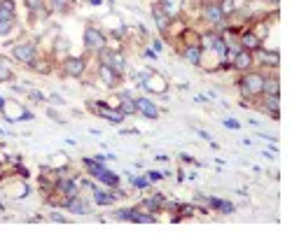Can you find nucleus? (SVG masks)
<instances>
[{
  "label": "nucleus",
  "mask_w": 292,
  "mask_h": 233,
  "mask_svg": "<svg viewBox=\"0 0 292 233\" xmlns=\"http://www.w3.org/2000/svg\"><path fill=\"white\" fill-rule=\"evenodd\" d=\"M131 182H133V187H136V189H147V187H150V179H147V177H133Z\"/></svg>",
  "instance_id": "nucleus-32"
},
{
  "label": "nucleus",
  "mask_w": 292,
  "mask_h": 233,
  "mask_svg": "<svg viewBox=\"0 0 292 233\" xmlns=\"http://www.w3.org/2000/svg\"><path fill=\"white\" fill-rule=\"evenodd\" d=\"M239 47L241 49H246V52H253V54H255L257 49H262V40H259L253 30H246V33L239 37Z\"/></svg>",
  "instance_id": "nucleus-12"
},
{
  "label": "nucleus",
  "mask_w": 292,
  "mask_h": 233,
  "mask_svg": "<svg viewBox=\"0 0 292 233\" xmlns=\"http://www.w3.org/2000/svg\"><path fill=\"white\" fill-rule=\"evenodd\" d=\"M87 70V61L80 58V56H68L66 61H63V72L68 75V77H82Z\"/></svg>",
  "instance_id": "nucleus-6"
},
{
  "label": "nucleus",
  "mask_w": 292,
  "mask_h": 233,
  "mask_svg": "<svg viewBox=\"0 0 292 233\" xmlns=\"http://www.w3.org/2000/svg\"><path fill=\"white\" fill-rule=\"evenodd\" d=\"M101 63H106V65H110L112 70H117V72H122L126 68V58L122 56V52H110L108 47H103L101 52Z\"/></svg>",
  "instance_id": "nucleus-3"
},
{
  "label": "nucleus",
  "mask_w": 292,
  "mask_h": 233,
  "mask_svg": "<svg viewBox=\"0 0 292 233\" xmlns=\"http://www.w3.org/2000/svg\"><path fill=\"white\" fill-rule=\"evenodd\" d=\"M98 179H101V182H103V184H106V187H110V189H115V187H119V177H117L115 173H110L106 168V171L101 173V175H98Z\"/></svg>",
  "instance_id": "nucleus-27"
},
{
  "label": "nucleus",
  "mask_w": 292,
  "mask_h": 233,
  "mask_svg": "<svg viewBox=\"0 0 292 233\" xmlns=\"http://www.w3.org/2000/svg\"><path fill=\"white\" fill-rule=\"evenodd\" d=\"M185 61L192 63V65H201V61H204V49L199 45L185 47Z\"/></svg>",
  "instance_id": "nucleus-16"
},
{
  "label": "nucleus",
  "mask_w": 292,
  "mask_h": 233,
  "mask_svg": "<svg viewBox=\"0 0 292 233\" xmlns=\"http://www.w3.org/2000/svg\"><path fill=\"white\" fill-rule=\"evenodd\" d=\"M63 207H68V210L75 212V215H89V205L87 203H82V201H77V196L63 201Z\"/></svg>",
  "instance_id": "nucleus-21"
},
{
  "label": "nucleus",
  "mask_w": 292,
  "mask_h": 233,
  "mask_svg": "<svg viewBox=\"0 0 292 233\" xmlns=\"http://www.w3.org/2000/svg\"><path fill=\"white\" fill-rule=\"evenodd\" d=\"M136 112H141L147 119H157L159 116V108L152 103L150 98H136Z\"/></svg>",
  "instance_id": "nucleus-14"
},
{
  "label": "nucleus",
  "mask_w": 292,
  "mask_h": 233,
  "mask_svg": "<svg viewBox=\"0 0 292 233\" xmlns=\"http://www.w3.org/2000/svg\"><path fill=\"white\" fill-rule=\"evenodd\" d=\"M161 9L166 12L168 19H178L180 17V9H182V0H161L159 2Z\"/></svg>",
  "instance_id": "nucleus-17"
},
{
  "label": "nucleus",
  "mask_w": 292,
  "mask_h": 233,
  "mask_svg": "<svg viewBox=\"0 0 292 233\" xmlns=\"http://www.w3.org/2000/svg\"><path fill=\"white\" fill-rule=\"evenodd\" d=\"M68 5H71V0H49V7H52L54 12H66Z\"/></svg>",
  "instance_id": "nucleus-30"
},
{
  "label": "nucleus",
  "mask_w": 292,
  "mask_h": 233,
  "mask_svg": "<svg viewBox=\"0 0 292 233\" xmlns=\"http://www.w3.org/2000/svg\"><path fill=\"white\" fill-rule=\"evenodd\" d=\"M12 56H14L19 63L33 65V63H36V58H37L36 45H31V42H26V45H17L14 49H12Z\"/></svg>",
  "instance_id": "nucleus-5"
},
{
  "label": "nucleus",
  "mask_w": 292,
  "mask_h": 233,
  "mask_svg": "<svg viewBox=\"0 0 292 233\" xmlns=\"http://www.w3.org/2000/svg\"><path fill=\"white\" fill-rule=\"evenodd\" d=\"M204 19L208 21V24H213V26H218V24H222L227 17L222 14V9L218 7V2H206L204 5Z\"/></svg>",
  "instance_id": "nucleus-13"
},
{
  "label": "nucleus",
  "mask_w": 292,
  "mask_h": 233,
  "mask_svg": "<svg viewBox=\"0 0 292 233\" xmlns=\"http://www.w3.org/2000/svg\"><path fill=\"white\" fill-rule=\"evenodd\" d=\"M2 105H5V98H0V110H2Z\"/></svg>",
  "instance_id": "nucleus-41"
},
{
  "label": "nucleus",
  "mask_w": 292,
  "mask_h": 233,
  "mask_svg": "<svg viewBox=\"0 0 292 233\" xmlns=\"http://www.w3.org/2000/svg\"><path fill=\"white\" fill-rule=\"evenodd\" d=\"M145 56H147V58H157V54H154V49H147V52H145Z\"/></svg>",
  "instance_id": "nucleus-39"
},
{
  "label": "nucleus",
  "mask_w": 292,
  "mask_h": 233,
  "mask_svg": "<svg viewBox=\"0 0 292 233\" xmlns=\"http://www.w3.org/2000/svg\"><path fill=\"white\" fill-rule=\"evenodd\" d=\"M98 77H101V82L106 84L108 89H115L117 84H119V80H122V75L117 70H112L110 65H106V63L98 65Z\"/></svg>",
  "instance_id": "nucleus-9"
},
{
  "label": "nucleus",
  "mask_w": 292,
  "mask_h": 233,
  "mask_svg": "<svg viewBox=\"0 0 292 233\" xmlns=\"http://www.w3.org/2000/svg\"><path fill=\"white\" fill-rule=\"evenodd\" d=\"M208 203H211V207L220 210V212H224V215H231V212L236 210L234 203H229V201H222V198H208Z\"/></svg>",
  "instance_id": "nucleus-22"
},
{
  "label": "nucleus",
  "mask_w": 292,
  "mask_h": 233,
  "mask_svg": "<svg viewBox=\"0 0 292 233\" xmlns=\"http://www.w3.org/2000/svg\"><path fill=\"white\" fill-rule=\"evenodd\" d=\"M12 28H14V12L0 7V35H7Z\"/></svg>",
  "instance_id": "nucleus-19"
},
{
  "label": "nucleus",
  "mask_w": 292,
  "mask_h": 233,
  "mask_svg": "<svg viewBox=\"0 0 292 233\" xmlns=\"http://www.w3.org/2000/svg\"><path fill=\"white\" fill-rule=\"evenodd\" d=\"M161 177H164V173H157V171L147 173V179H150V182H157V179H161Z\"/></svg>",
  "instance_id": "nucleus-36"
},
{
  "label": "nucleus",
  "mask_w": 292,
  "mask_h": 233,
  "mask_svg": "<svg viewBox=\"0 0 292 233\" xmlns=\"http://www.w3.org/2000/svg\"><path fill=\"white\" fill-rule=\"evenodd\" d=\"M218 7L222 9V14H224V17H229V14L236 12V0H220V2H218Z\"/></svg>",
  "instance_id": "nucleus-29"
},
{
  "label": "nucleus",
  "mask_w": 292,
  "mask_h": 233,
  "mask_svg": "<svg viewBox=\"0 0 292 233\" xmlns=\"http://www.w3.org/2000/svg\"><path fill=\"white\" fill-rule=\"evenodd\" d=\"M117 100H119V112L124 116H129V115H136V98H133L129 91H122V93H117Z\"/></svg>",
  "instance_id": "nucleus-15"
},
{
  "label": "nucleus",
  "mask_w": 292,
  "mask_h": 233,
  "mask_svg": "<svg viewBox=\"0 0 292 233\" xmlns=\"http://www.w3.org/2000/svg\"><path fill=\"white\" fill-rule=\"evenodd\" d=\"M0 112L5 115L7 121H24V119H33V115H31L26 108H21L19 103H14V100H5V105H2Z\"/></svg>",
  "instance_id": "nucleus-2"
},
{
  "label": "nucleus",
  "mask_w": 292,
  "mask_h": 233,
  "mask_svg": "<svg viewBox=\"0 0 292 233\" xmlns=\"http://www.w3.org/2000/svg\"><path fill=\"white\" fill-rule=\"evenodd\" d=\"M262 96H281V82H278V75H274V77H264Z\"/></svg>",
  "instance_id": "nucleus-18"
},
{
  "label": "nucleus",
  "mask_w": 292,
  "mask_h": 233,
  "mask_svg": "<svg viewBox=\"0 0 292 233\" xmlns=\"http://www.w3.org/2000/svg\"><path fill=\"white\" fill-rule=\"evenodd\" d=\"M106 42H108V37L98 28H87L84 30V47H87L89 52H101L106 47Z\"/></svg>",
  "instance_id": "nucleus-4"
},
{
  "label": "nucleus",
  "mask_w": 292,
  "mask_h": 233,
  "mask_svg": "<svg viewBox=\"0 0 292 233\" xmlns=\"http://www.w3.org/2000/svg\"><path fill=\"white\" fill-rule=\"evenodd\" d=\"M31 98H33V100H37V103H42V100H44V96L40 93V91H31Z\"/></svg>",
  "instance_id": "nucleus-37"
},
{
  "label": "nucleus",
  "mask_w": 292,
  "mask_h": 233,
  "mask_svg": "<svg viewBox=\"0 0 292 233\" xmlns=\"http://www.w3.org/2000/svg\"><path fill=\"white\" fill-rule=\"evenodd\" d=\"M0 7L7 9V12H14V0H0Z\"/></svg>",
  "instance_id": "nucleus-33"
},
{
  "label": "nucleus",
  "mask_w": 292,
  "mask_h": 233,
  "mask_svg": "<svg viewBox=\"0 0 292 233\" xmlns=\"http://www.w3.org/2000/svg\"><path fill=\"white\" fill-rule=\"evenodd\" d=\"M0 212H2V205H0Z\"/></svg>",
  "instance_id": "nucleus-42"
},
{
  "label": "nucleus",
  "mask_w": 292,
  "mask_h": 233,
  "mask_svg": "<svg viewBox=\"0 0 292 233\" xmlns=\"http://www.w3.org/2000/svg\"><path fill=\"white\" fill-rule=\"evenodd\" d=\"M274 2H278V0H274Z\"/></svg>",
  "instance_id": "nucleus-43"
},
{
  "label": "nucleus",
  "mask_w": 292,
  "mask_h": 233,
  "mask_svg": "<svg viewBox=\"0 0 292 233\" xmlns=\"http://www.w3.org/2000/svg\"><path fill=\"white\" fill-rule=\"evenodd\" d=\"M89 108L96 110V115H101L103 119H108L110 124H122L124 121V115L115 108H108L106 103H89Z\"/></svg>",
  "instance_id": "nucleus-7"
},
{
  "label": "nucleus",
  "mask_w": 292,
  "mask_h": 233,
  "mask_svg": "<svg viewBox=\"0 0 292 233\" xmlns=\"http://www.w3.org/2000/svg\"><path fill=\"white\" fill-rule=\"evenodd\" d=\"M12 77H14V72L9 68V63L5 58H0V82H9Z\"/></svg>",
  "instance_id": "nucleus-28"
},
{
  "label": "nucleus",
  "mask_w": 292,
  "mask_h": 233,
  "mask_svg": "<svg viewBox=\"0 0 292 233\" xmlns=\"http://www.w3.org/2000/svg\"><path fill=\"white\" fill-rule=\"evenodd\" d=\"M26 7L31 9V12H40V9L44 7V0H26Z\"/></svg>",
  "instance_id": "nucleus-31"
},
{
  "label": "nucleus",
  "mask_w": 292,
  "mask_h": 233,
  "mask_svg": "<svg viewBox=\"0 0 292 233\" xmlns=\"http://www.w3.org/2000/svg\"><path fill=\"white\" fill-rule=\"evenodd\" d=\"M143 87L150 91V93H166L168 82L164 80L161 75H157V72H150V75H147V80L143 82Z\"/></svg>",
  "instance_id": "nucleus-10"
},
{
  "label": "nucleus",
  "mask_w": 292,
  "mask_h": 233,
  "mask_svg": "<svg viewBox=\"0 0 292 233\" xmlns=\"http://www.w3.org/2000/svg\"><path fill=\"white\" fill-rule=\"evenodd\" d=\"M264 108L266 112L274 116V119H278V112H281V105H278V96H264Z\"/></svg>",
  "instance_id": "nucleus-26"
},
{
  "label": "nucleus",
  "mask_w": 292,
  "mask_h": 233,
  "mask_svg": "<svg viewBox=\"0 0 292 233\" xmlns=\"http://www.w3.org/2000/svg\"><path fill=\"white\" fill-rule=\"evenodd\" d=\"M152 47H154V52H161V49H164V45H161L159 40H154V42H152Z\"/></svg>",
  "instance_id": "nucleus-38"
},
{
  "label": "nucleus",
  "mask_w": 292,
  "mask_h": 233,
  "mask_svg": "<svg viewBox=\"0 0 292 233\" xmlns=\"http://www.w3.org/2000/svg\"><path fill=\"white\" fill-rule=\"evenodd\" d=\"M94 201H96L98 205H112L117 201L115 194H106V191H101V189H94Z\"/></svg>",
  "instance_id": "nucleus-25"
},
{
  "label": "nucleus",
  "mask_w": 292,
  "mask_h": 233,
  "mask_svg": "<svg viewBox=\"0 0 292 233\" xmlns=\"http://www.w3.org/2000/svg\"><path fill=\"white\" fill-rule=\"evenodd\" d=\"M56 191H59V194H61L63 196V201H68V198H75L77 196V191H80V187H77V182H75V179H63V177H59V182H56Z\"/></svg>",
  "instance_id": "nucleus-11"
},
{
  "label": "nucleus",
  "mask_w": 292,
  "mask_h": 233,
  "mask_svg": "<svg viewBox=\"0 0 292 233\" xmlns=\"http://www.w3.org/2000/svg\"><path fill=\"white\" fill-rule=\"evenodd\" d=\"M49 219H54V222H59V224H68V219H66L63 215H59V212H52V215H49Z\"/></svg>",
  "instance_id": "nucleus-35"
},
{
  "label": "nucleus",
  "mask_w": 292,
  "mask_h": 233,
  "mask_svg": "<svg viewBox=\"0 0 292 233\" xmlns=\"http://www.w3.org/2000/svg\"><path fill=\"white\" fill-rule=\"evenodd\" d=\"M262 87H264V75H259V72H248L239 82V89H241L243 98H257V96H262Z\"/></svg>",
  "instance_id": "nucleus-1"
},
{
  "label": "nucleus",
  "mask_w": 292,
  "mask_h": 233,
  "mask_svg": "<svg viewBox=\"0 0 292 233\" xmlns=\"http://www.w3.org/2000/svg\"><path fill=\"white\" fill-rule=\"evenodd\" d=\"M224 126H227V128H234V131H239L241 128V124L236 121V119H224Z\"/></svg>",
  "instance_id": "nucleus-34"
},
{
  "label": "nucleus",
  "mask_w": 292,
  "mask_h": 233,
  "mask_svg": "<svg viewBox=\"0 0 292 233\" xmlns=\"http://www.w3.org/2000/svg\"><path fill=\"white\" fill-rule=\"evenodd\" d=\"M159 2H161V0H159Z\"/></svg>",
  "instance_id": "nucleus-44"
},
{
  "label": "nucleus",
  "mask_w": 292,
  "mask_h": 233,
  "mask_svg": "<svg viewBox=\"0 0 292 233\" xmlns=\"http://www.w3.org/2000/svg\"><path fill=\"white\" fill-rule=\"evenodd\" d=\"M231 68L234 70H241L246 72L250 70V65H253V52H246V49H236V52H231Z\"/></svg>",
  "instance_id": "nucleus-8"
},
{
  "label": "nucleus",
  "mask_w": 292,
  "mask_h": 233,
  "mask_svg": "<svg viewBox=\"0 0 292 233\" xmlns=\"http://www.w3.org/2000/svg\"><path fill=\"white\" fill-rule=\"evenodd\" d=\"M152 17H154V21H157V26H159L161 30L166 33V30H168V26H171V21H173V19H168V17H166V12L161 9V5H159V2H157V5L152 7Z\"/></svg>",
  "instance_id": "nucleus-20"
},
{
  "label": "nucleus",
  "mask_w": 292,
  "mask_h": 233,
  "mask_svg": "<svg viewBox=\"0 0 292 233\" xmlns=\"http://www.w3.org/2000/svg\"><path fill=\"white\" fill-rule=\"evenodd\" d=\"M89 2H91V5H101L103 0H89Z\"/></svg>",
  "instance_id": "nucleus-40"
},
{
  "label": "nucleus",
  "mask_w": 292,
  "mask_h": 233,
  "mask_svg": "<svg viewBox=\"0 0 292 233\" xmlns=\"http://www.w3.org/2000/svg\"><path fill=\"white\" fill-rule=\"evenodd\" d=\"M84 166H87V171H89V175H94V177H98V175H101V173L106 171V166H103V161H98V159H84Z\"/></svg>",
  "instance_id": "nucleus-24"
},
{
  "label": "nucleus",
  "mask_w": 292,
  "mask_h": 233,
  "mask_svg": "<svg viewBox=\"0 0 292 233\" xmlns=\"http://www.w3.org/2000/svg\"><path fill=\"white\" fill-rule=\"evenodd\" d=\"M257 54H259V61L264 63V65H271V68H278V52H262V49H257Z\"/></svg>",
  "instance_id": "nucleus-23"
}]
</instances>
